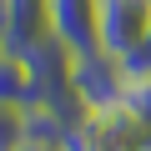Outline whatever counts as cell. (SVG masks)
Segmentation results:
<instances>
[{
    "instance_id": "1",
    "label": "cell",
    "mask_w": 151,
    "mask_h": 151,
    "mask_svg": "<svg viewBox=\"0 0 151 151\" xmlns=\"http://www.w3.org/2000/svg\"><path fill=\"white\" fill-rule=\"evenodd\" d=\"M65 151H151V131L126 111H86L81 121H76Z\"/></svg>"
},
{
    "instance_id": "2",
    "label": "cell",
    "mask_w": 151,
    "mask_h": 151,
    "mask_svg": "<svg viewBox=\"0 0 151 151\" xmlns=\"http://www.w3.org/2000/svg\"><path fill=\"white\" fill-rule=\"evenodd\" d=\"M126 86H131V76H126V65H121L116 50L96 45V50L76 55V101L86 111H116V106H126Z\"/></svg>"
},
{
    "instance_id": "3",
    "label": "cell",
    "mask_w": 151,
    "mask_h": 151,
    "mask_svg": "<svg viewBox=\"0 0 151 151\" xmlns=\"http://www.w3.org/2000/svg\"><path fill=\"white\" fill-rule=\"evenodd\" d=\"M146 35H151V0H101V10H96V40L106 50L126 55Z\"/></svg>"
},
{
    "instance_id": "4",
    "label": "cell",
    "mask_w": 151,
    "mask_h": 151,
    "mask_svg": "<svg viewBox=\"0 0 151 151\" xmlns=\"http://www.w3.org/2000/svg\"><path fill=\"white\" fill-rule=\"evenodd\" d=\"M96 10L101 0H50V35H60L76 55L81 50H96Z\"/></svg>"
},
{
    "instance_id": "5",
    "label": "cell",
    "mask_w": 151,
    "mask_h": 151,
    "mask_svg": "<svg viewBox=\"0 0 151 151\" xmlns=\"http://www.w3.org/2000/svg\"><path fill=\"white\" fill-rule=\"evenodd\" d=\"M50 35V0H5V40L10 50H30Z\"/></svg>"
},
{
    "instance_id": "6",
    "label": "cell",
    "mask_w": 151,
    "mask_h": 151,
    "mask_svg": "<svg viewBox=\"0 0 151 151\" xmlns=\"http://www.w3.org/2000/svg\"><path fill=\"white\" fill-rule=\"evenodd\" d=\"M0 101L30 106V65H25L20 50H5V55H0Z\"/></svg>"
},
{
    "instance_id": "7",
    "label": "cell",
    "mask_w": 151,
    "mask_h": 151,
    "mask_svg": "<svg viewBox=\"0 0 151 151\" xmlns=\"http://www.w3.org/2000/svg\"><path fill=\"white\" fill-rule=\"evenodd\" d=\"M20 141H30V111L20 101H0V151H15Z\"/></svg>"
},
{
    "instance_id": "8",
    "label": "cell",
    "mask_w": 151,
    "mask_h": 151,
    "mask_svg": "<svg viewBox=\"0 0 151 151\" xmlns=\"http://www.w3.org/2000/svg\"><path fill=\"white\" fill-rule=\"evenodd\" d=\"M126 111L151 131V76H136V81L126 86Z\"/></svg>"
},
{
    "instance_id": "9",
    "label": "cell",
    "mask_w": 151,
    "mask_h": 151,
    "mask_svg": "<svg viewBox=\"0 0 151 151\" xmlns=\"http://www.w3.org/2000/svg\"><path fill=\"white\" fill-rule=\"evenodd\" d=\"M121 65H126L131 81H136V76H151V35H146V40H136V45L121 55Z\"/></svg>"
},
{
    "instance_id": "10",
    "label": "cell",
    "mask_w": 151,
    "mask_h": 151,
    "mask_svg": "<svg viewBox=\"0 0 151 151\" xmlns=\"http://www.w3.org/2000/svg\"><path fill=\"white\" fill-rule=\"evenodd\" d=\"M15 151H60V146H45V141H20Z\"/></svg>"
}]
</instances>
